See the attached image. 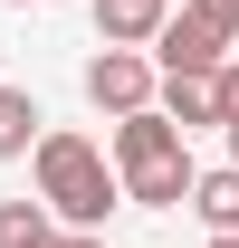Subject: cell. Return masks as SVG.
<instances>
[{"instance_id":"4fadbf2b","label":"cell","mask_w":239,"mask_h":248,"mask_svg":"<svg viewBox=\"0 0 239 248\" xmlns=\"http://www.w3.org/2000/svg\"><path fill=\"white\" fill-rule=\"evenodd\" d=\"M210 248H239V239H210Z\"/></svg>"},{"instance_id":"9c48e42d","label":"cell","mask_w":239,"mask_h":248,"mask_svg":"<svg viewBox=\"0 0 239 248\" xmlns=\"http://www.w3.org/2000/svg\"><path fill=\"white\" fill-rule=\"evenodd\" d=\"M210 115H220V134L239 124V58H220V67H210Z\"/></svg>"},{"instance_id":"7a4b0ae2","label":"cell","mask_w":239,"mask_h":248,"mask_svg":"<svg viewBox=\"0 0 239 248\" xmlns=\"http://www.w3.org/2000/svg\"><path fill=\"white\" fill-rule=\"evenodd\" d=\"M105 172H115V191L134 201V210H182L201 162H191V143L144 105V115H115V134H105Z\"/></svg>"},{"instance_id":"5b68a950","label":"cell","mask_w":239,"mask_h":248,"mask_svg":"<svg viewBox=\"0 0 239 248\" xmlns=\"http://www.w3.org/2000/svg\"><path fill=\"white\" fill-rule=\"evenodd\" d=\"M182 210H201V229H210V239H239V172H230V162L191 172V201H182Z\"/></svg>"},{"instance_id":"277c9868","label":"cell","mask_w":239,"mask_h":248,"mask_svg":"<svg viewBox=\"0 0 239 248\" xmlns=\"http://www.w3.org/2000/svg\"><path fill=\"white\" fill-rule=\"evenodd\" d=\"M163 19H172V0H96V38L105 48H153Z\"/></svg>"},{"instance_id":"52a82bcc","label":"cell","mask_w":239,"mask_h":248,"mask_svg":"<svg viewBox=\"0 0 239 248\" xmlns=\"http://www.w3.org/2000/svg\"><path fill=\"white\" fill-rule=\"evenodd\" d=\"M38 134H48L38 95H29V86H0V162H19V153L38 143Z\"/></svg>"},{"instance_id":"5bb4252c","label":"cell","mask_w":239,"mask_h":248,"mask_svg":"<svg viewBox=\"0 0 239 248\" xmlns=\"http://www.w3.org/2000/svg\"><path fill=\"white\" fill-rule=\"evenodd\" d=\"M10 10H29V0H10Z\"/></svg>"},{"instance_id":"6da1fadb","label":"cell","mask_w":239,"mask_h":248,"mask_svg":"<svg viewBox=\"0 0 239 248\" xmlns=\"http://www.w3.org/2000/svg\"><path fill=\"white\" fill-rule=\"evenodd\" d=\"M29 172H38V210H48V229H96L105 239V219H115V172H105V143H86V134H67V124H48L29 143Z\"/></svg>"},{"instance_id":"30bf717a","label":"cell","mask_w":239,"mask_h":248,"mask_svg":"<svg viewBox=\"0 0 239 248\" xmlns=\"http://www.w3.org/2000/svg\"><path fill=\"white\" fill-rule=\"evenodd\" d=\"M191 10H201L210 29H220V38H230V48H239V0H191Z\"/></svg>"},{"instance_id":"3957f363","label":"cell","mask_w":239,"mask_h":248,"mask_svg":"<svg viewBox=\"0 0 239 248\" xmlns=\"http://www.w3.org/2000/svg\"><path fill=\"white\" fill-rule=\"evenodd\" d=\"M86 105L96 115H144L153 105V58L144 48H96L86 58Z\"/></svg>"},{"instance_id":"8fae6325","label":"cell","mask_w":239,"mask_h":248,"mask_svg":"<svg viewBox=\"0 0 239 248\" xmlns=\"http://www.w3.org/2000/svg\"><path fill=\"white\" fill-rule=\"evenodd\" d=\"M48 248H105V239H96V229H58Z\"/></svg>"},{"instance_id":"8992f818","label":"cell","mask_w":239,"mask_h":248,"mask_svg":"<svg viewBox=\"0 0 239 248\" xmlns=\"http://www.w3.org/2000/svg\"><path fill=\"white\" fill-rule=\"evenodd\" d=\"M153 115L191 143L201 124H220V115H210V77H153Z\"/></svg>"},{"instance_id":"ba28073f","label":"cell","mask_w":239,"mask_h":248,"mask_svg":"<svg viewBox=\"0 0 239 248\" xmlns=\"http://www.w3.org/2000/svg\"><path fill=\"white\" fill-rule=\"evenodd\" d=\"M58 229H48V210L38 201H0V248H48Z\"/></svg>"},{"instance_id":"7c38bea8","label":"cell","mask_w":239,"mask_h":248,"mask_svg":"<svg viewBox=\"0 0 239 248\" xmlns=\"http://www.w3.org/2000/svg\"><path fill=\"white\" fill-rule=\"evenodd\" d=\"M230 172H239V124H230Z\"/></svg>"}]
</instances>
